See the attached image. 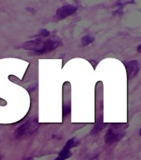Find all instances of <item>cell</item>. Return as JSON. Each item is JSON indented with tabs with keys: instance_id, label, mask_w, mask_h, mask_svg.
Here are the masks:
<instances>
[{
	"instance_id": "obj_3",
	"label": "cell",
	"mask_w": 141,
	"mask_h": 160,
	"mask_svg": "<svg viewBox=\"0 0 141 160\" xmlns=\"http://www.w3.org/2000/svg\"><path fill=\"white\" fill-rule=\"evenodd\" d=\"M76 12H77V7L74 6V5H64V6L59 8L57 10L56 18H57V19L62 20L66 18L69 17L71 15L74 14Z\"/></svg>"
},
{
	"instance_id": "obj_10",
	"label": "cell",
	"mask_w": 141,
	"mask_h": 160,
	"mask_svg": "<svg viewBox=\"0 0 141 160\" xmlns=\"http://www.w3.org/2000/svg\"><path fill=\"white\" fill-rule=\"evenodd\" d=\"M70 112H71V107H70V105H66V106H64V108H63V117H67Z\"/></svg>"
},
{
	"instance_id": "obj_9",
	"label": "cell",
	"mask_w": 141,
	"mask_h": 160,
	"mask_svg": "<svg viewBox=\"0 0 141 160\" xmlns=\"http://www.w3.org/2000/svg\"><path fill=\"white\" fill-rule=\"evenodd\" d=\"M50 35V32L47 29H42L40 31V32L38 34H37L35 37H47V36H49Z\"/></svg>"
},
{
	"instance_id": "obj_1",
	"label": "cell",
	"mask_w": 141,
	"mask_h": 160,
	"mask_svg": "<svg viewBox=\"0 0 141 160\" xmlns=\"http://www.w3.org/2000/svg\"><path fill=\"white\" fill-rule=\"evenodd\" d=\"M62 44V42L59 38H50L46 41L42 40L41 45H40L39 49L33 52L35 55H42L52 52L53 50L59 47Z\"/></svg>"
},
{
	"instance_id": "obj_5",
	"label": "cell",
	"mask_w": 141,
	"mask_h": 160,
	"mask_svg": "<svg viewBox=\"0 0 141 160\" xmlns=\"http://www.w3.org/2000/svg\"><path fill=\"white\" fill-rule=\"evenodd\" d=\"M35 122H36V121H32V122H27L25 124L22 125L15 132V136L16 137H22L23 135L33 132L34 128H37V125H35Z\"/></svg>"
},
{
	"instance_id": "obj_4",
	"label": "cell",
	"mask_w": 141,
	"mask_h": 160,
	"mask_svg": "<svg viewBox=\"0 0 141 160\" xmlns=\"http://www.w3.org/2000/svg\"><path fill=\"white\" fill-rule=\"evenodd\" d=\"M125 65L126 68L128 79H132L133 78L135 77L138 74L139 71V66L137 60H132V61H129V62H125Z\"/></svg>"
},
{
	"instance_id": "obj_13",
	"label": "cell",
	"mask_w": 141,
	"mask_h": 160,
	"mask_svg": "<svg viewBox=\"0 0 141 160\" xmlns=\"http://www.w3.org/2000/svg\"><path fill=\"white\" fill-rule=\"evenodd\" d=\"M139 135H140V136H141V128H140V129H139Z\"/></svg>"
},
{
	"instance_id": "obj_12",
	"label": "cell",
	"mask_w": 141,
	"mask_h": 160,
	"mask_svg": "<svg viewBox=\"0 0 141 160\" xmlns=\"http://www.w3.org/2000/svg\"><path fill=\"white\" fill-rule=\"evenodd\" d=\"M55 160H63V159H62L61 158L58 157V158H56V159H55Z\"/></svg>"
},
{
	"instance_id": "obj_7",
	"label": "cell",
	"mask_w": 141,
	"mask_h": 160,
	"mask_svg": "<svg viewBox=\"0 0 141 160\" xmlns=\"http://www.w3.org/2000/svg\"><path fill=\"white\" fill-rule=\"evenodd\" d=\"M94 38L90 36V35H85L84 37L82 38V46H87L89 45L90 43L94 42Z\"/></svg>"
},
{
	"instance_id": "obj_11",
	"label": "cell",
	"mask_w": 141,
	"mask_h": 160,
	"mask_svg": "<svg viewBox=\"0 0 141 160\" xmlns=\"http://www.w3.org/2000/svg\"><path fill=\"white\" fill-rule=\"evenodd\" d=\"M137 51H138V52H140V53H141V44L139 45V47L137 48Z\"/></svg>"
},
{
	"instance_id": "obj_14",
	"label": "cell",
	"mask_w": 141,
	"mask_h": 160,
	"mask_svg": "<svg viewBox=\"0 0 141 160\" xmlns=\"http://www.w3.org/2000/svg\"><path fill=\"white\" fill-rule=\"evenodd\" d=\"M29 160H32V159H29Z\"/></svg>"
},
{
	"instance_id": "obj_2",
	"label": "cell",
	"mask_w": 141,
	"mask_h": 160,
	"mask_svg": "<svg viewBox=\"0 0 141 160\" xmlns=\"http://www.w3.org/2000/svg\"><path fill=\"white\" fill-rule=\"evenodd\" d=\"M125 136L123 128L112 127L108 129L105 135V141L108 144H111L115 142H118Z\"/></svg>"
},
{
	"instance_id": "obj_6",
	"label": "cell",
	"mask_w": 141,
	"mask_h": 160,
	"mask_svg": "<svg viewBox=\"0 0 141 160\" xmlns=\"http://www.w3.org/2000/svg\"><path fill=\"white\" fill-rule=\"evenodd\" d=\"M79 143V141L76 138H72L70 140H68L67 142V143L65 144L64 149L70 150L72 148H75L76 146H77V144Z\"/></svg>"
},
{
	"instance_id": "obj_8",
	"label": "cell",
	"mask_w": 141,
	"mask_h": 160,
	"mask_svg": "<svg viewBox=\"0 0 141 160\" xmlns=\"http://www.w3.org/2000/svg\"><path fill=\"white\" fill-rule=\"evenodd\" d=\"M71 156H72V152H71V151L67 149H64V148H63L59 153V158H61L63 160L67 158H70Z\"/></svg>"
}]
</instances>
